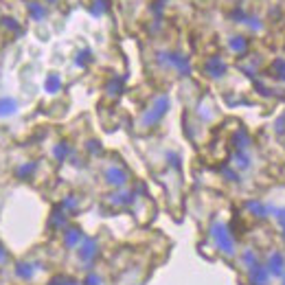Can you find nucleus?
Segmentation results:
<instances>
[{
  "label": "nucleus",
  "mask_w": 285,
  "mask_h": 285,
  "mask_svg": "<svg viewBox=\"0 0 285 285\" xmlns=\"http://www.w3.org/2000/svg\"><path fill=\"white\" fill-rule=\"evenodd\" d=\"M211 235H213V239H215L219 252H224L226 257H233V255H235V239H233L230 230L224 226V224H219V222L213 224Z\"/></svg>",
  "instance_id": "1"
},
{
  "label": "nucleus",
  "mask_w": 285,
  "mask_h": 285,
  "mask_svg": "<svg viewBox=\"0 0 285 285\" xmlns=\"http://www.w3.org/2000/svg\"><path fill=\"white\" fill-rule=\"evenodd\" d=\"M270 270H268V266H263V263H255V266L248 268V281L250 285H268L270 283Z\"/></svg>",
  "instance_id": "2"
},
{
  "label": "nucleus",
  "mask_w": 285,
  "mask_h": 285,
  "mask_svg": "<svg viewBox=\"0 0 285 285\" xmlns=\"http://www.w3.org/2000/svg\"><path fill=\"white\" fill-rule=\"evenodd\" d=\"M97 255H99L97 239H84V244H81L79 250H77V257H79L81 263H92L97 259Z\"/></svg>",
  "instance_id": "3"
},
{
  "label": "nucleus",
  "mask_w": 285,
  "mask_h": 285,
  "mask_svg": "<svg viewBox=\"0 0 285 285\" xmlns=\"http://www.w3.org/2000/svg\"><path fill=\"white\" fill-rule=\"evenodd\" d=\"M268 270H270V274H274V277H283L285 272V257L281 255L279 250L270 252V257H268Z\"/></svg>",
  "instance_id": "4"
},
{
  "label": "nucleus",
  "mask_w": 285,
  "mask_h": 285,
  "mask_svg": "<svg viewBox=\"0 0 285 285\" xmlns=\"http://www.w3.org/2000/svg\"><path fill=\"white\" fill-rule=\"evenodd\" d=\"M64 244L68 246V248H79V246L84 244V233H81L79 228H68L64 233Z\"/></svg>",
  "instance_id": "5"
},
{
  "label": "nucleus",
  "mask_w": 285,
  "mask_h": 285,
  "mask_svg": "<svg viewBox=\"0 0 285 285\" xmlns=\"http://www.w3.org/2000/svg\"><path fill=\"white\" fill-rule=\"evenodd\" d=\"M106 178H108V182L110 184H125V180H128V175H125L123 169H117V167H112V169H108V173H106Z\"/></svg>",
  "instance_id": "6"
},
{
  "label": "nucleus",
  "mask_w": 285,
  "mask_h": 285,
  "mask_svg": "<svg viewBox=\"0 0 285 285\" xmlns=\"http://www.w3.org/2000/svg\"><path fill=\"white\" fill-rule=\"evenodd\" d=\"M224 70H226V66L222 64V59L213 57V59H208V62H206V73L211 75V77H219Z\"/></svg>",
  "instance_id": "7"
},
{
  "label": "nucleus",
  "mask_w": 285,
  "mask_h": 285,
  "mask_svg": "<svg viewBox=\"0 0 285 285\" xmlns=\"http://www.w3.org/2000/svg\"><path fill=\"white\" fill-rule=\"evenodd\" d=\"M241 261H244V266H246V268H250V266H255V263H259V257H257V250L246 248L244 252H241Z\"/></svg>",
  "instance_id": "8"
},
{
  "label": "nucleus",
  "mask_w": 285,
  "mask_h": 285,
  "mask_svg": "<svg viewBox=\"0 0 285 285\" xmlns=\"http://www.w3.org/2000/svg\"><path fill=\"white\" fill-rule=\"evenodd\" d=\"M248 208H250L252 213H255V217H259V219L266 217V208H263L259 202H248Z\"/></svg>",
  "instance_id": "9"
},
{
  "label": "nucleus",
  "mask_w": 285,
  "mask_h": 285,
  "mask_svg": "<svg viewBox=\"0 0 285 285\" xmlns=\"http://www.w3.org/2000/svg\"><path fill=\"white\" fill-rule=\"evenodd\" d=\"M13 110H15V103L11 99H2L0 101V114H11Z\"/></svg>",
  "instance_id": "10"
},
{
  "label": "nucleus",
  "mask_w": 285,
  "mask_h": 285,
  "mask_svg": "<svg viewBox=\"0 0 285 285\" xmlns=\"http://www.w3.org/2000/svg\"><path fill=\"white\" fill-rule=\"evenodd\" d=\"M84 285H103V281L99 279V274H88L86 281H84Z\"/></svg>",
  "instance_id": "11"
},
{
  "label": "nucleus",
  "mask_w": 285,
  "mask_h": 285,
  "mask_svg": "<svg viewBox=\"0 0 285 285\" xmlns=\"http://www.w3.org/2000/svg\"><path fill=\"white\" fill-rule=\"evenodd\" d=\"M277 132H279V134H283V132H285V117H281L277 121Z\"/></svg>",
  "instance_id": "12"
},
{
  "label": "nucleus",
  "mask_w": 285,
  "mask_h": 285,
  "mask_svg": "<svg viewBox=\"0 0 285 285\" xmlns=\"http://www.w3.org/2000/svg\"><path fill=\"white\" fill-rule=\"evenodd\" d=\"M277 219H279V224L285 228V208H281V211H277Z\"/></svg>",
  "instance_id": "13"
},
{
  "label": "nucleus",
  "mask_w": 285,
  "mask_h": 285,
  "mask_svg": "<svg viewBox=\"0 0 285 285\" xmlns=\"http://www.w3.org/2000/svg\"><path fill=\"white\" fill-rule=\"evenodd\" d=\"M281 285H285V272H283V277H281Z\"/></svg>",
  "instance_id": "14"
}]
</instances>
